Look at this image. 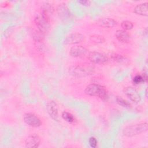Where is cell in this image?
Wrapping results in <instances>:
<instances>
[{
	"instance_id": "7a4b0ae2",
	"label": "cell",
	"mask_w": 148,
	"mask_h": 148,
	"mask_svg": "<svg viewBox=\"0 0 148 148\" xmlns=\"http://www.w3.org/2000/svg\"><path fill=\"white\" fill-rule=\"evenodd\" d=\"M94 71V67L90 64H80L71 66L69 73L75 77H83L91 75Z\"/></svg>"
},
{
	"instance_id": "7402d4cb",
	"label": "cell",
	"mask_w": 148,
	"mask_h": 148,
	"mask_svg": "<svg viewBox=\"0 0 148 148\" xmlns=\"http://www.w3.org/2000/svg\"><path fill=\"white\" fill-rule=\"evenodd\" d=\"M121 26L123 28V30H130L131 29L133 28V24L131 21H128V20H125V21H123L121 24Z\"/></svg>"
},
{
	"instance_id": "30bf717a",
	"label": "cell",
	"mask_w": 148,
	"mask_h": 148,
	"mask_svg": "<svg viewBox=\"0 0 148 148\" xmlns=\"http://www.w3.org/2000/svg\"><path fill=\"white\" fill-rule=\"evenodd\" d=\"M84 39V36L79 33H72L66 36L64 40L65 45H75L81 42Z\"/></svg>"
},
{
	"instance_id": "603a6c76",
	"label": "cell",
	"mask_w": 148,
	"mask_h": 148,
	"mask_svg": "<svg viewBox=\"0 0 148 148\" xmlns=\"http://www.w3.org/2000/svg\"><path fill=\"white\" fill-rule=\"evenodd\" d=\"M133 82L135 84H140L142 83L145 82L143 77L142 75H136L134 79H133Z\"/></svg>"
},
{
	"instance_id": "d6986e66",
	"label": "cell",
	"mask_w": 148,
	"mask_h": 148,
	"mask_svg": "<svg viewBox=\"0 0 148 148\" xmlns=\"http://www.w3.org/2000/svg\"><path fill=\"white\" fill-rule=\"evenodd\" d=\"M90 39L92 43H95V44L102 43L105 40V39L103 36L98 35H93L91 36L90 38Z\"/></svg>"
},
{
	"instance_id": "5bb4252c",
	"label": "cell",
	"mask_w": 148,
	"mask_h": 148,
	"mask_svg": "<svg viewBox=\"0 0 148 148\" xmlns=\"http://www.w3.org/2000/svg\"><path fill=\"white\" fill-rule=\"evenodd\" d=\"M117 23L115 20L109 17L101 18L97 21V24L98 25L104 28H112L116 25Z\"/></svg>"
},
{
	"instance_id": "ac0fdd59",
	"label": "cell",
	"mask_w": 148,
	"mask_h": 148,
	"mask_svg": "<svg viewBox=\"0 0 148 148\" xmlns=\"http://www.w3.org/2000/svg\"><path fill=\"white\" fill-rule=\"evenodd\" d=\"M61 116L64 120L68 123H73L75 121V118L71 113L64 111L62 113Z\"/></svg>"
},
{
	"instance_id": "277c9868",
	"label": "cell",
	"mask_w": 148,
	"mask_h": 148,
	"mask_svg": "<svg viewBox=\"0 0 148 148\" xmlns=\"http://www.w3.org/2000/svg\"><path fill=\"white\" fill-rule=\"evenodd\" d=\"M88 59L94 64H104L109 60L106 56L97 51L90 52L88 54Z\"/></svg>"
},
{
	"instance_id": "8fae6325",
	"label": "cell",
	"mask_w": 148,
	"mask_h": 148,
	"mask_svg": "<svg viewBox=\"0 0 148 148\" xmlns=\"http://www.w3.org/2000/svg\"><path fill=\"white\" fill-rule=\"evenodd\" d=\"M40 142L39 136L36 134H32L27 137L25 140V146L28 148L38 147Z\"/></svg>"
},
{
	"instance_id": "5b68a950",
	"label": "cell",
	"mask_w": 148,
	"mask_h": 148,
	"mask_svg": "<svg viewBox=\"0 0 148 148\" xmlns=\"http://www.w3.org/2000/svg\"><path fill=\"white\" fill-rule=\"evenodd\" d=\"M35 23L38 27V29L41 31L44 34H46L49 29L50 22L47 21L42 15V14L38 13L35 17Z\"/></svg>"
},
{
	"instance_id": "52a82bcc",
	"label": "cell",
	"mask_w": 148,
	"mask_h": 148,
	"mask_svg": "<svg viewBox=\"0 0 148 148\" xmlns=\"http://www.w3.org/2000/svg\"><path fill=\"white\" fill-rule=\"evenodd\" d=\"M24 122L28 125L33 127H38L41 125L40 119L32 113H26L24 114Z\"/></svg>"
},
{
	"instance_id": "6da1fadb",
	"label": "cell",
	"mask_w": 148,
	"mask_h": 148,
	"mask_svg": "<svg viewBox=\"0 0 148 148\" xmlns=\"http://www.w3.org/2000/svg\"><path fill=\"white\" fill-rule=\"evenodd\" d=\"M84 92L88 95L97 97L103 101L106 100L108 98V95L105 88L99 84L91 83L88 84L86 86Z\"/></svg>"
},
{
	"instance_id": "7c38bea8",
	"label": "cell",
	"mask_w": 148,
	"mask_h": 148,
	"mask_svg": "<svg viewBox=\"0 0 148 148\" xmlns=\"http://www.w3.org/2000/svg\"><path fill=\"white\" fill-rule=\"evenodd\" d=\"M41 12L42 16L49 22L50 21V16L54 12V8L49 3H45L41 8Z\"/></svg>"
},
{
	"instance_id": "484cf974",
	"label": "cell",
	"mask_w": 148,
	"mask_h": 148,
	"mask_svg": "<svg viewBox=\"0 0 148 148\" xmlns=\"http://www.w3.org/2000/svg\"><path fill=\"white\" fill-rule=\"evenodd\" d=\"M145 95H146V97L147 98V88L145 90Z\"/></svg>"
},
{
	"instance_id": "2e32d148",
	"label": "cell",
	"mask_w": 148,
	"mask_h": 148,
	"mask_svg": "<svg viewBox=\"0 0 148 148\" xmlns=\"http://www.w3.org/2000/svg\"><path fill=\"white\" fill-rule=\"evenodd\" d=\"M117 39L122 43H127L130 39L128 33L123 29L117 30L115 34Z\"/></svg>"
},
{
	"instance_id": "8992f818",
	"label": "cell",
	"mask_w": 148,
	"mask_h": 148,
	"mask_svg": "<svg viewBox=\"0 0 148 148\" xmlns=\"http://www.w3.org/2000/svg\"><path fill=\"white\" fill-rule=\"evenodd\" d=\"M57 12L59 18L63 21H69L72 18V14L65 3H61L57 8Z\"/></svg>"
},
{
	"instance_id": "44dd1931",
	"label": "cell",
	"mask_w": 148,
	"mask_h": 148,
	"mask_svg": "<svg viewBox=\"0 0 148 148\" xmlns=\"http://www.w3.org/2000/svg\"><path fill=\"white\" fill-rule=\"evenodd\" d=\"M111 58L113 61H114L116 62H119V63L125 62L127 61V59L125 57H124L122 56H121L120 54H112Z\"/></svg>"
},
{
	"instance_id": "d4e9b609",
	"label": "cell",
	"mask_w": 148,
	"mask_h": 148,
	"mask_svg": "<svg viewBox=\"0 0 148 148\" xmlns=\"http://www.w3.org/2000/svg\"><path fill=\"white\" fill-rule=\"evenodd\" d=\"M77 2L80 3L81 5L86 6H88L91 4V1L88 0H80V1H77Z\"/></svg>"
},
{
	"instance_id": "cb8c5ba5",
	"label": "cell",
	"mask_w": 148,
	"mask_h": 148,
	"mask_svg": "<svg viewBox=\"0 0 148 148\" xmlns=\"http://www.w3.org/2000/svg\"><path fill=\"white\" fill-rule=\"evenodd\" d=\"M88 142H89L90 146L91 147H92V148H95L97 146V139L95 138H94L93 136L90 137L89 138Z\"/></svg>"
},
{
	"instance_id": "9a60e30c",
	"label": "cell",
	"mask_w": 148,
	"mask_h": 148,
	"mask_svg": "<svg viewBox=\"0 0 148 148\" xmlns=\"http://www.w3.org/2000/svg\"><path fill=\"white\" fill-rule=\"evenodd\" d=\"M147 5H148L147 2L138 4L134 8V12L136 14L147 17L148 16Z\"/></svg>"
},
{
	"instance_id": "4fadbf2b",
	"label": "cell",
	"mask_w": 148,
	"mask_h": 148,
	"mask_svg": "<svg viewBox=\"0 0 148 148\" xmlns=\"http://www.w3.org/2000/svg\"><path fill=\"white\" fill-rule=\"evenodd\" d=\"M87 53V50L82 46H75L71 48L69 53L72 57H80L86 55Z\"/></svg>"
},
{
	"instance_id": "e0dca14e",
	"label": "cell",
	"mask_w": 148,
	"mask_h": 148,
	"mask_svg": "<svg viewBox=\"0 0 148 148\" xmlns=\"http://www.w3.org/2000/svg\"><path fill=\"white\" fill-rule=\"evenodd\" d=\"M45 34L39 29H35L32 32V38L35 42H41L44 39Z\"/></svg>"
},
{
	"instance_id": "ffe728a7",
	"label": "cell",
	"mask_w": 148,
	"mask_h": 148,
	"mask_svg": "<svg viewBox=\"0 0 148 148\" xmlns=\"http://www.w3.org/2000/svg\"><path fill=\"white\" fill-rule=\"evenodd\" d=\"M116 102L117 103L121 106L122 107L125 108H131V103L130 102H128V101H127L126 100H125L124 99H123L121 97H116Z\"/></svg>"
},
{
	"instance_id": "9c48e42d",
	"label": "cell",
	"mask_w": 148,
	"mask_h": 148,
	"mask_svg": "<svg viewBox=\"0 0 148 148\" xmlns=\"http://www.w3.org/2000/svg\"><path fill=\"white\" fill-rule=\"evenodd\" d=\"M46 110L50 117L54 121L58 120V107L56 102L54 101H50L46 104Z\"/></svg>"
},
{
	"instance_id": "ba28073f",
	"label": "cell",
	"mask_w": 148,
	"mask_h": 148,
	"mask_svg": "<svg viewBox=\"0 0 148 148\" xmlns=\"http://www.w3.org/2000/svg\"><path fill=\"white\" fill-rule=\"evenodd\" d=\"M123 92L131 101L135 103H139L141 100L138 91L132 87H127L124 88Z\"/></svg>"
},
{
	"instance_id": "3957f363",
	"label": "cell",
	"mask_w": 148,
	"mask_h": 148,
	"mask_svg": "<svg viewBox=\"0 0 148 148\" xmlns=\"http://www.w3.org/2000/svg\"><path fill=\"white\" fill-rule=\"evenodd\" d=\"M148 124L146 122L140 123L126 127L123 131V134L127 137H132L147 130Z\"/></svg>"
}]
</instances>
